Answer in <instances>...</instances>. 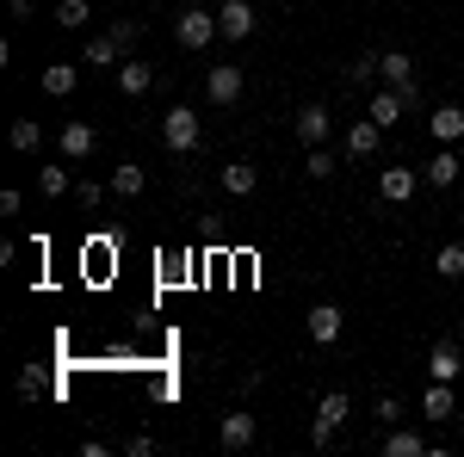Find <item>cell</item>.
Returning <instances> with one entry per match:
<instances>
[{
    "instance_id": "2",
    "label": "cell",
    "mask_w": 464,
    "mask_h": 457,
    "mask_svg": "<svg viewBox=\"0 0 464 457\" xmlns=\"http://www.w3.org/2000/svg\"><path fill=\"white\" fill-rule=\"evenodd\" d=\"M347 414H353L347 389H328V395L316 402V421H310V445H316V452H328V445H334V433L347 426Z\"/></svg>"
},
{
    "instance_id": "26",
    "label": "cell",
    "mask_w": 464,
    "mask_h": 457,
    "mask_svg": "<svg viewBox=\"0 0 464 457\" xmlns=\"http://www.w3.org/2000/svg\"><path fill=\"white\" fill-rule=\"evenodd\" d=\"M433 272H440V279H464V242L440 247V253H433Z\"/></svg>"
},
{
    "instance_id": "21",
    "label": "cell",
    "mask_w": 464,
    "mask_h": 457,
    "mask_svg": "<svg viewBox=\"0 0 464 457\" xmlns=\"http://www.w3.org/2000/svg\"><path fill=\"white\" fill-rule=\"evenodd\" d=\"M111 192H118V198H137V192H143L149 186V174L143 167H137V161H118V167H111V179H106Z\"/></svg>"
},
{
    "instance_id": "10",
    "label": "cell",
    "mask_w": 464,
    "mask_h": 457,
    "mask_svg": "<svg viewBox=\"0 0 464 457\" xmlns=\"http://www.w3.org/2000/svg\"><path fill=\"white\" fill-rule=\"evenodd\" d=\"M415 192H421V174H415V167H384V174H378V198H384V205H409Z\"/></svg>"
},
{
    "instance_id": "32",
    "label": "cell",
    "mask_w": 464,
    "mask_h": 457,
    "mask_svg": "<svg viewBox=\"0 0 464 457\" xmlns=\"http://www.w3.org/2000/svg\"><path fill=\"white\" fill-rule=\"evenodd\" d=\"M37 395H44V371L25 365V371H19V402H37Z\"/></svg>"
},
{
    "instance_id": "31",
    "label": "cell",
    "mask_w": 464,
    "mask_h": 457,
    "mask_svg": "<svg viewBox=\"0 0 464 457\" xmlns=\"http://www.w3.org/2000/svg\"><path fill=\"white\" fill-rule=\"evenodd\" d=\"M304 174H310V179H328V174H334V155H328V142L304 155Z\"/></svg>"
},
{
    "instance_id": "18",
    "label": "cell",
    "mask_w": 464,
    "mask_h": 457,
    "mask_svg": "<svg viewBox=\"0 0 464 457\" xmlns=\"http://www.w3.org/2000/svg\"><path fill=\"white\" fill-rule=\"evenodd\" d=\"M378 137H384V124H378V118H359L353 130H347V155H353V161L378 155Z\"/></svg>"
},
{
    "instance_id": "33",
    "label": "cell",
    "mask_w": 464,
    "mask_h": 457,
    "mask_svg": "<svg viewBox=\"0 0 464 457\" xmlns=\"http://www.w3.org/2000/svg\"><path fill=\"white\" fill-rule=\"evenodd\" d=\"M372 414H378V433H384V426L402 421V402H396V395H378V408H372Z\"/></svg>"
},
{
    "instance_id": "16",
    "label": "cell",
    "mask_w": 464,
    "mask_h": 457,
    "mask_svg": "<svg viewBox=\"0 0 464 457\" xmlns=\"http://www.w3.org/2000/svg\"><path fill=\"white\" fill-rule=\"evenodd\" d=\"M459 371H464L459 340H433V352H428V377H446V384H459Z\"/></svg>"
},
{
    "instance_id": "23",
    "label": "cell",
    "mask_w": 464,
    "mask_h": 457,
    "mask_svg": "<svg viewBox=\"0 0 464 457\" xmlns=\"http://www.w3.org/2000/svg\"><path fill=\"white\" fill-rule=\"evenodd\" d=\"M124 62V50H118V37H87V69H118Z\"/></svg>"
},
{
    "instance_id": "3",
    "label": "cell",
    "mask_w": 464,
    "mask_h": 457,
    "mask_svg": "<svg viewBox=\"0 0 464 457\" xmlns=\"http://www.w3.org/2000/svg\"><path fill=\"white\" fill-rule=\"evenodd\" d=\"M217 37H223L217 32V13H205V6H186V13L174 19V43L179 50H211Z\"/></svg>"
},
{
    "instance_id": "7",
    "label": "cell",
    "mask_w": 464,
    "mask_h": 457,
    "mask_svg": "<svg viewBox=\"0 0 464 457\" xmlns=\"http://www.w3.org/2000/svg\"><path fill=\"white\" fill-rule=\"evenodd\" d=\"M56 148H63V161H87V155L100 148V130H93L87 118H69L63 137H56Z\"/></svg>"
},
{
    "instance_id": "1",
    "label": "cell",
    "mask_w": 464,
    "mask_h": 457,
    "mask_svg": "<svg viewBox=\"0 0 464 457\" xmlns=\"http://www.w3.org/2000/svg\"><path fill=\"white\" fill-rule=\"evenodd\" d=\"M198 142H205V130H198V111L192 106H168L161 111V148H168V155H192Z\"/></svg>"
},
{
    "instance_id": "8",
    "label": "cell",
    "mask_w": 464,
    "mask_h": 457,
    "mask_svg": "<svg viewBox=\"0 0 464 457\" xmlns=\"http://www.w3.org/2000/svg\"><path fill=\"white\" fill-rule=\"evenodd\" d=\"M328 130H334V111L322 106V100H310V106L297 111V142H304V148H322Z\"/></svg>"
},
{
    "instance_id": "15",
    "label": "cell",
    "mask_w": 464,
    "mask_h": 457,
    "mask_svg": "<svg viewBox=\"0 0 464 457\" xmlns=\"http://www.w3.org/2000/svg\"><path fill=\"white\" fill-rule=\"evenodd\" d=\"M378 452H384V457H421V452H428V439L409 433V426H384V433H378Z\"/></svg>"
},
{
    "instance_id": "20",
    "label": "cell",
    "mask_w": 464,
    "mask_h": 457,
    "mask_svg": "<svg viewBox=\"0 0 464 457\" xmlns=\"http://www.w3.org/2000/svg\"><path fill=\"white\" fill-rule=\"evenodd\" d=\"M433 142H459L464 137V106H433Z\"/></svg>"
},
{
    "instance_id": "19",
    "label": "cell",
    "mask_w": 464,
    "mask_h": 457,
    "mask_svg": "<svg viewBox=\"0 0 464 457\" xmlns=\"http://www.w3.org/2000/svg\"><path fill=\"white\" fill-rule=\"evenodd\" d=\"M402 111H409V106H402V93H396V87H378V93H372V106H365V118H378V124L391 130Z\"/></svg>"
},
{
    "instance_id": "17",
    "label": "cell",
    "mask_w": 464,
    "mask_h": 457,
    "mask_svg": "<svg viewBox=\"0 0 464 457\" xmlns=\"http://www.w3.org/2000/svg\"><path fill=\"white\" fill-rule=\"evenodd\" d=\"M118 87H124L130 100H143L149 87H155V69H149V62H137V56H124V62H118Z\"/></svg>"
},
{
    "instance_id": "12",
    "label": "cell",
    "mask_w": 464,
    "mask_h": 457,
    "mask_svg": "<svg viewBox=\"0 0 464 457\" xmlns=\"http://www.w3.org/2000/svg\"><path fill=\"white\" fill-rule=\"evenodd\" d=\"M217 186H223L229 198H254V192H260V167H254V161H229V167L217 174Z\"/></svg>"
},
{
    "instance_id": "22",
    "label": "cell",
    "mask_w": 464,
    "mask_h": 457,
    "mask_svg": "<svg viewBox=\"0 0 464 457\" xmlns=\"http://www.w3.org/2000/svg\"><path fill=\"white\" fill-rule=\"evenodd\" d=\"M378 69H384V87H402V81H415V56L409 50H384Z\"/></svg>"
},
{
    "instance_id": "13",
    "label": "cell",
    "mask_w": 464,
    "mask_h": 457,
    "mask_svg": "<svg viewBox=\"0 0 464 457\" xmlns=\"http://www.w3.org/2000/svg\"><path fill=\"white\" fill-rule=\"evenodd\" d=\"M37 87H44L50 100H69L74 87H81V62H50V69L37 74Z\"/></svg>"
},
{
    "instance_id": "14",
    "label": "cell",
    "mask_w": 464,
    "mask_h": 457,
    "mask_svg": "<svg viewBox=\"0 0 464 457\" xmlns=\"http://www.w3.org/2000/svg\"><path fill=\"white\" fill-rule=\"evenodd\" d=\"M421 414H428V421H452V414H459V395H452V384H446V377H428Z\"/></svg>"
},
{
    "instance_id": "11",
    "label": "cell",
    "mask_w": 464,
    "mask_h": 457,
    "mask_svg": "<svg viewBox=\"0 0 464 457\" xmlns=\"http://www.w3.org/2000/svg\"><path fill=\"white\" fill-rule=\"evenodd\" d=\"M304 328H310V340H316V347H334V340H341V328H347V316H341L334 303H316V309L304 316Z\"/></svg>"
},
{
    "instance_id": "35",
    "label": "cell",
    "mask_w": 464,
    "mask_h": 457,
    "mask_svg": "<svg viewBox=\"0 0 464 457\" xmlns=\"http://www.w3.org/2000/svg\"><path fill=\"white\" fill-rule=\"evenodd\" d=\"M19 211H25V198H19V192L6 186V192H0V216H19Z\"/></svg>"
},
{
    "instance_id": "5",
    "label": "cell",
    "mask_w": 464,
    "mask_h": 457,
    "mask_svg": "<svg viewBox=\"0 0 464 457\" xmlns=\"http://www.w3.org/2000/svg\"><path fill=\"white\" fill-rule=\"evenodd\" d=\"M254 439H260V421H254V414H242V408H229V414H223V426H217V445H223V452H248Z\"/></svg>"
},
{
    "instance_id": "34",
    "label": "cell",
    "mask_w": 464,
    "mask_h": 457,
    "mask_svg": "<svg viewBox=\"0 0 464 457\" xmlns=\"http://www.w3.org/2000/svg\"><path fill=\"white\" fill-rule=\"evenodd\" d=\"M396 93H402V106H409V111H421V106H428V93H421V81H402Z\"/></svg>"
},
{
    "instance_id": "9",
    "label": "cell",
    "mask_w": 464,
    "mask_h": 457,
    "mask_svg": "<svg viewBox=\"0 0 464 457\" xmlns=\"http://www.w3.org/2000/svg\"><path fill=\"white\" fill-rule=\"evenodd\" d=\"M459 174H464V161H459V148H452V142H440V148H433V161L421 167V179H428L433 192H446V186H459Z\"/></svg>"
},
{
    "instance_id": "24",
    "label": "cell",
    "mask_w": 464,
    "mask_h": 457,
    "mask_svg": "<svg viewBox=\"0 0 464 457\" xmlns=\"http://www.w3.org/2000/svg\"><path fill=\"white\" fill-rule=\"evenodd\" d=\"M6 142H13L19 155H37V148H44V130H37V118H13V130H6Z\"/></svg>"
},
{
    "instance_id": "27",
    "label": "cell",
    "mask_w": 464,
    "mask_h": 457,
    "mask_svg": "<svg viewBox=\"0 0 464 457\" xmlns=\"http://www.w3.org/2000/svg\"><path fill=\"white\" fill-rule=\"evenodd\" d=\"M347 81H353V87H372V81H384V69H378V50H365V56H353V69H347Z\"/></svg>"
},
{
    "instance_id": "28",
    "label": "cell",
    "mask_w": 464,
    "mask_h": 457,
    "mask_svg": "<svg viewBox=\"0 0 464 457\" xmlns=\"http://www.w3.org/2000/svg\"><path fill=\"white\" fill-rule=\"evenodd\" d=\"M87 19H93L87 0H63V6H56V25H63V32H87Z\"/></svg>"
},
{
    "instance_id": "25",
    "label": "cell",
    "mask_w": 464,
    "mask_h": 457,
    "mask_svg": "<svg viewBox=\"0 0 464 457\" xmlns=\"http://www.w3.org/2000/svg\"><path fill=\"white\" fill-rule=\"evenodd\" d=\"M37 192H44V198H69L74 192L69 167H37Z\"/></svg>"
},
{
    "instance_id": "30",
    "label": "cell",
    "mask_w": 464,
    "mask_h": 457,
    "mask_svg": "<svg viewBox=\"0 0 464 457\" xmlns=\"http://www.w3.org/2000/svg\"><path fill=\"white\" fill-rule=\"evenodd\" d=\"M111 37H118V50L130 56V50H137V37H143V19H111Z\"/></svg>"
},
{
    "instance_id": "29",
    "label": "cell",
    "mask_w": 464,
    "mask_h": 457,
    "mask_svg": "<svg viewBox=\"0 0 464 457\" xmlns=\"http://www.w3.org/2000/svg\"><path fill=\"white\" fill-rule=\"evenodd\" d=\"M111 186H100V179H74V198H81V211H100L106 205Z\"/></svg>"
},
{
    "instance_id": "4",
    "label": "cell",
    "mask_w": 464,
    "mask_h": 457,
    "mask_svg": "<svg viewBox=\"0 0 464 457\" xmlns=\"http://www.w3.org/2000/svg\"><path fill=\"white\" fill-rule=\"evenodd\" d=\"M254 25H260V13H254L248 0H223V6H217V32L229 37V43L254 37Z\"/></svg>"
},
{
    "instance_id": "6",
    "label": "cell",
    "mask_w": 464,
    "mask_h": 457,
    "mask_svg": "<svg viewBox=\"0 0 464 457\" xmlns=\"http://www.w3.org/2000/svg\"><path fill=\"white\" fill-rule=\"evenodd\" d=\"M205 100H211V106H236V100H242V69H236V62L205 69Z\"/></svg>"
}]
</instances>
